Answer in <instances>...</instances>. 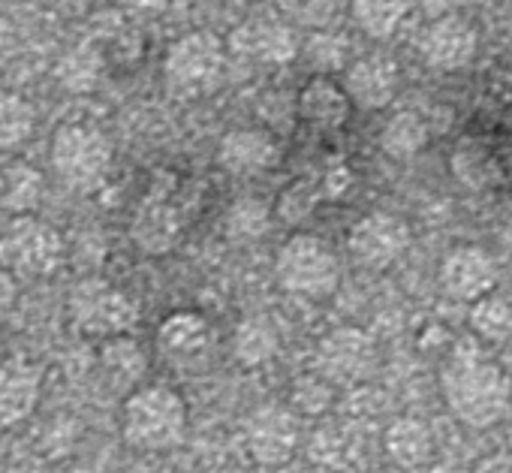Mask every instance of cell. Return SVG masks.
<instances>
[{
	"label": "cell",
	"mask_w": 512,
	"mask_h": 473,
	"mask_svg": "<svg viewBox=\"0 0 512 473\" xmlns=\"http://www.w3.org/2000/svg\"><path fill=\"white\" fill-rule=\"evenodd\" d=\"M446 410L473 431L497 425L512 407V377L476 344H458L440 368Z\"/></svg>",
	"instance_id": "1"
},
{
	"label": "cell",
	"mask_w": 512,
	"mask_h": 473,
	"mask_svg": "<svg viewBox=\"0 0 512 473\" xmlns=\"http://www.w3.org/2000/svg\"><path fill=\"white\" fill-rule=\"evenodd\" d=\"M187 422V401L163 383L133 389L121 407V437L139 452L175 449L187 437Z\"/></svg>",
	"instance_id": "2"
},
{
	"label": "cell",
	"mask_w": 512,
	"mask_h": 473,
	"mask_svg": "<svg viewBox=\"0 0 512 473\" xmlns=\"http://www.w3.org/2000/svg\"><path fill=\"white\" fill-rule=\"evenodd\" d=\"M112 142L109 136L85 121L61 124L49 145V160L55 175L73 190H94L106 181L112 169Z\"/></svg>",
	"instance_id": "3"
},
{
	"label": "cell",
	"mask_w": 512,
	"mask_h": 473,
	"mask_svg": "<svg viewBox=\"0 0 512 473\" xmlns=\"http://www.w3.org/2000/svg\"><path fill=\"white\" fill-rule=\"evenodd\" d=\"M275 275L287 293L326 299L341 287V260L320 235L296 232L278 251Z\"/></svg>",
	"instance_id": "4"
},
{
	"label": "cell",
	"mask_w": 512,
	"mask_h": 473,
	"mask_svg": "<svg viewBox=\"0 0 512 473\" xmlns=\"http://www.w3.org/2000/svg\"><path fill=\"white\" fill-rule=\"evenodd\" d=\"M64 260V235L34 214H16L0 232V266L10 275L49 278L64 266Z\"/></svg>",
	"instance_id": "5"
},
{
	"label": "cell",
	"mask_w": 512,
	"mask_h": 473,
	"mask_svg": "<svg viewBox=\"0 0 512 473\" xmlns=\"http://www.w3.org/2000/svg\"><path fill=\"white\" fill-rule=\"evenodd\" d=\"M67 317L82 338L109 341L139 323V305L121 287L103 278H85L70 290Z\"/></svg>",
	"instance_id": "6"
},
{
	"label": "cell",
	"mask_w": 512,
	"mask_h": 473,
	"mask_svg": "<svg viewBox=\"0 0 512 473\" xmlns=\"http://www.w3.org/2000/svg\"><path fill=\"white\" fill-rule=\"evenodd\" d=\"M226 64V43L211 31H190L178 37L163 58V79L169 91L193 97L217 85Z\"/></svg>",
	"instance_id": "7"
},
{
	"label": "cell",
	"mask_w": 512,
	"mask_h": 473,
	"mask_svg": "<svg viewBox=\"0 0 512 473\" xmlns=\"http://www.w3.org/2000/svg\"><path fill=\"white\" fill-rule=\"evenodd\" d=\"M377 365H380L377 344L359 326H338L326 332L314 350V374H320L332 386L365 383L377 371Z\"/></svg>",
	"instance_id": "8"
},
{
	"label": "cell",
	"mask_w": 512,
	"mask_h": 473,
	"mask_svg": "<svg viewBox=\"0 0 512 473\" xmlns=\"http://www.w3.org/2000/svg\"><path fill=\"white\" fill-rule=\"evenodd\" d=\"M410 245H413L410 223L389 211H371L359 217L347 235L350 257L362 269H374V272L395 266L410 251Z\"/></svg>",
	"instance_id": "9"
},
{
	"label": "cell",
	"mask_w": 512,
	"mask_h": 473,
	"mask_svg": "<svg viewBox=\"0 0 512 473\" xmlns=\"http://www.w3.org/2000/svg\"><path fill=\"white\" fill-rule=\"evenodd\" d=\"M302 440L299 416L284 404H260L244 422V443L256 464L281 467L287 464Z\"/></svg>",
	"instance_id": "10"
},
{
	"label": "cell",
	"mask_w": 512,
	"mask_h": 473,
	"mask_svg": "<svg viewBox=\"0 0 512 473\" xmlns=\"http://www.w3.org/2000/svg\"><path fill=\"white\" fill-rule=\"evenodd\" d=\"M476 49H479L476 28L467 19L455 16V13L437 16L434 22H428V28L419 37L422 61L431 70H440V73L464 70L476 58Z\"/></svg>",
	"instance_id": "11"
},
{
	"label": "cell",
	"mask_w": 512,
	"mask_h": 473,
	"mask_svg": "<svg viewBox=\"0 0 512 473\" xmlns=\"http://www.w3.org/2000/svg\"><path fill=\"white\" fill-rule=\"evenodd\" d=\"M440 287L455 302H476L497 287V263L479 245H458L440 263Z\"/></svg>",
	"instance_id": "12"
},
{
	"label": "cell",
	"mask_w": 512,
	"mask_h": 473,
	"mask_svg": "<svg viewBox=\"0 0 512 473\" xmlns=\"http://www.w3.org/2000/svg\"><path fill=\"white\" fill-rule=\"evenodd\" d=\"M226 49L232 55L256 61V64L284 67V64L296 61L299 40H296L293 28L278 19H250L229 34Z\"/></svg>",
	"instance_id": "13"
},
{
	"label": "cell",
	"mask_w": 512,
	"mask_h": 473,
	"mask_svg": "<svg viewBox=\"0 0 512 473\" xmlns=\"http://www.w3.org/2000/svg\"><path fill=\"white\" fill-rule=\"evenodd\" d=\"M341 88L347 91L350 103L365 109V112H377V109H386L398 88H401V70H398V61L383 55V52H371V55H362L356 58L347 73H344V82Z\"/></svg>",
	"instance_id": "14"
},
{
	"label": "cell",
	"mask_w": 512,
	"mask_h": 473,
	"mask_svg": "<svg viewBox=\"0 0 512 473\" xmlns=\"http://www.w3.org/2000/svg\"><path fill=\"white\" fill-rule=\"evenodd\" d=\"M43 398V368L10 356L0 359V428H16L31 419Z\"/></svg>",
	"instance_id": "15"
},
{
	"label": "cell",
	"mask_w": 512,
	"mask_h": 473,
	"mask_svg": "<svg viewBox=\"0 0 512 473\" xmlns=\"http://www.w3.org/2000/svg\"><path fill=\"white\" fill-rule=\"evenodd\" d=\"M217 163L238 178L269 172L281 163V145L269 130L238 127L229 130L217 145Z\"/></svg>",
	"instance_id": "16"
},
{
	"label": "cell",
	"mask_w": 512,
	"mask_h": 473,
	"mask_svg": "<svg viewBox=\"0 0 512 473\" xmlns=\"http://www.w3.org/2000/svg\"><path fill=\"white\" fill-rule=\"evenodd\" d=\"M214 341V329L199 311H172L157 326V350L178 365H196L208 356Z\"/></svg>",
	"instance_id": "17"
},
{
	"label": "cell",
	"mask_w": 512,
	"mask_h": 473,
	"mask_svg": "<svg viewBox=\"0 0 512 473\" xmlns=\"http://www.w3.org/2000/svg\"><path fill=\"white\" fill-rule=\"evenodd\" d=\"M296 112L302 121H308L311 127L320 130H338L350 121L353 103L347 97V91L341 88V82H335L332 76H311L299 97H296Z\"/></svg>",
	"instance_id": "18"
},
{
	"label": "cell",
	"mask_w": 512,
	"mask_h": 473,
	"mask_svg": "<svg viewBox=\"0 0 512 473\" xmlns=\"http://www.w3.org/2000/svg\"><path fill=\"white\" fill-rule=\"evenodd\" d=\"M383 449L392 464L419 470L434 458V431L419 416H398L383 431Z\"/></svg>",
	"instance_id": "19"
},
{
	"label": "cell",
	"mask_w": 512,
	"mask_h": 473,
	"mask_svg": "<svg viewBox=\"0 0 512 473\" xmlns=\"http://www.w3.org/2000/svg\"><path fill=\"white\" fill-rule=\"evenodd\" d=\"M181 235V220L178 211L166 202H145L133 220V242L139 245V251L160 257L169 254Z\"/></svg>",
	"instance_id": "20"
},
{
	"label": "cell",
	"mask_w": 512,
	"mask_h": 473,
	"mask_svg": "<svg viewBox=\"0 0 512 473\" xmlns=\"http://www.w3.org/2000/svg\"><path fill=\"white\" fill-rule=\"evenodd\" d=\"M449 169L455 181L467 190H485L500 178V163L494 151L482 139H473V136H464L455 142L449 154Z\"/></svg>",
	"instance_id": "21"
},
{
	"label": "cell",
	"mask_w": 512,
	"mask_h": 473,
	"mask_svg": "<svg viewBox=\"0 0 512 473\" xmlns=\"http://www.w3.org/2000/svg\"><path fill=\"white\" fill-rule=\"evenodd\" d=\"M281 335L269 317H244L232 335V356L244 368H260L278 356Z\"/></svg>",
	"instance_id": "22"
},
{
	"label": "cell",
	"mask_w": 512,
	"mask_h": 473,
	"mask_svg": "<svg viewBox=\"0 0 512 473\" xmlns=\"http://www.w3.org/2000/svg\"><path fill=\"white\" fill-rule=\"evenodd\" d=\"M103 76V55L91 43H79L67 49L55 64V79L70 94H91Z\"/></svg>",
	"instance_id": "23"
},
{
	"label": "cell",
	"mask_w": 512,
	"mask_h": 473,
	"mask_svg": "<svg viewBox=\"0 0 512 473\" xmlns=\"http://www.w3.org/2000/svg\"><path fill=\"white\" fill-rule=\"evenodd\" d=\"M356 28L371 40H389L407 19V0H350Z\"/></svg>",
	"instance_id": "24"
},
{
	"label": "cell",
	"mask_w": 512,
	"mask_h": 473,
	"mask_svg": "<svg viewBox=\"0 0 512 473\" xmlns=\"http://www.w3.org/2000/svg\"><path fill=\"white\" fill-rule=\"evenodd\" d=\"M428 145V124L416 112H398L380 133V148L392 160H410Z\"/></svg>",
	"instance_id": "25"
},
{
	"label": "cell",
	"mask_w": 512,
	"mask_h": 473,
	"mask_svg": "<svg viewBox=\"0 0 512 473\" xmlns=\"http://www.w3.org/2000/svg\"><path fill=\"white\" fill-rule=\"evenodd\" d=\"M470 329L482 341H503L512 335V293L491 290L470 305Z\"/></svg>",
	"instance_id": "26"
},
{
	"label": "cell",
	"mask_w": 512,
	"mask_h": 473,
	"mask_svg": "<svg viewBox=\"0 0 512 473\" xmlns=\"http://www.w3.org/2000/svg\"><path fill=\"white\" fill-rule=\"evenodd\" d=\"M34 127H37L34 106L22 94L0 88V151H13L22 142H28Z\"/></svg>",
	"instance_id": "27"
},
{
	"label": "cell",
	"mask_w": 512,
	"mask_h": 473,
	"mask_svg": "<svg viewBox=\"0 0 512 473\" xmlns=\"http://www.w3.org/2000/svg\"><path fill=\"white\" fill-rule=\"evenodd\" d=\"M269 223H272V208L260 196H241L226 211V232H229V239H238V242L263 239L269 232Z\"/></svg>",
	"instance_id": "28"
},
{
	"label": "cell",
	"mask_w": 512,
	"mask_h": 473,
	"mask_svg": "<svg viewBox=\"0 0 512 473\" xmlns=\"http://www.w3.org/2000/svg\"><path fill=\"white\" fill-rule=\"evenodd\" d=\"M100 365L115 383H136L145 374V353L130 335H118L103 341Z\"/></svg>",
	"instance_id": "29"
},
{
	"label": "cell",
	"mask_w": 512,
	"mask_h": 473,
	"mask_svg": "<svg viewBox=\"0 0 512 473\" xmlns=\"http://www.w3.org/2000/svg\"><path fill=\"white\" fill-rule=\"evenodd\" d=\"M335 404V386L320 374H299L290 386V410L296 416H323Z\"/></svg>",
	"instance_id": "30"
},
{
	"label": "cell",
	"mask_w": 512,
	"mask_h": 473,
	"mask_svg": "<svg viewBox=\"0 0 512 473\" xmlns=\"http://www.w3.org/2000/svg\"><path fill=\"white\" fill-rule=\"evenodd\" d=\"M40 196H43V175L34 166H13L7 175V187L0 193V202L13 214H31L40 205Z\"/></svg>",
	"instance_id": "31"
},
{
	"label": "cell",
	"mask_w": 512,
	"mask_h": 473,
	"mask_svg": "<svg viewBox=\"0 0 512 473\" xmlns=\"http://www.w3.org/2000/svg\"><path fill=\"white\" fill-rule=\"evenodd\" d=\"M314 205H317V190L308 181H296L278 193L272 214L284 223H299L314 211Z\"/></svg>",
	"instance_id": "32"
},
{
	"label": "cell",
	"mask_w": 512,
	"mask_h": 473,
	"mask_svg": "<svg viewBox=\"0 0 512 473\" xmlns=\"http://www.w3.org/2000/svg\"><path fill=\"white\" fill-rule=\"evenodd\" d=\"M308 55H311L314 67H320V70H338L347 61V43L341 37L317 34L308 43Z\"/></svg>",
	"instance_id": "33"
},
{
	"label": "cell",
	"mask_w": 512,
	"mask_h": 473,
	"mask_svg": "<svg viewBox=\"0 0 512 473\" xmlns=\"http://www.w3.org/2000/svg\"><path fill=\"white\" fill-rule=\"evenodd\" d=\"M350 184H353V172H350L347 166H335V169H329L326 178H323V193H326L329 199H341V196L347 193Z\"/></svg>",
	"instance_id": "34"
},
{
	"label": "cell",
	"mask_w": 512,
	"mask_h": 473,
	"mask_svg": "<svg viewBox=\"0 0 512 473\" xmlns=\"http://www.w3.org/2000/svg\"><path fill=\"white\" fill-rule=\"evenodd\" d=\"M470 473H512V458L509 455H500V452H491V455H482Z\"/></svg>",
	"instance_id": "35"
},
{
	"label": "cell",
	"mask_w": 512,
	"mask_h": 473,
	"mask_svg": "<svg viewBox=\"0 0 512 473\" xmlns=\"http://www.w3.org/2000/svg\"><path fill=\"white\" fill-rule=\"evenodd\" d=\"M19 299V281L16 275H10L4 266H0V311H10Z\"/></svg>",
	"instance_id": "36"
},
{
	"label": "cell",
	"mask_w": 512,
	"mask_h": 473,
	"mask_svg": "<svg viewBox=\"0 0 512 473\" xmlns=\"http://www.w3.org/2000/svg\"><path fill=\"white\" fill-rule=\"evenodd\" d=\"M118 4L139 16H160L169 7V0H118Z\"/></svg>",
	"instance_id": "37"
},
{
	"label": "cell",
	"mask_w": 512,
	"mask_h": 473,
	"mask_svg": "<svg viewBox=\"0 0 512 473\" xmlns=\"http://www.w3.org/2000/svg\"><path fill=\"white\" fill-rule=\"evenodd\" d=\"M305 4V0H278V7L284 10V13H293V10H299Z\"/></svg>",
	"instance_id": "38"
},
{
	"label": "cell",
	"mask_w": 512,
	"mask_h": 473,
	"mask_svg": "<svg viewBox=\"0 0 512 473\" xmlns=\"http://www.w3.org/2000/svg\"><path fill=\"white\" fill-rule=\"evenodd\" d=\"M232 4H250V0H232Z\"/></svg>",
	"instance_id": "39"
}]
</instances>
